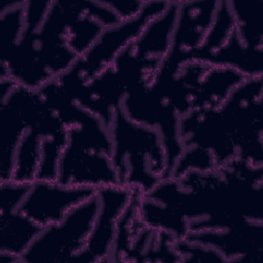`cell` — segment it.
<instances>
[{
  "label": "cell",
  "mask_w": 263,
  "mask_h": 263,
  "mask_svg": "<svg viewBox=\"0 0 263 263\" xmlns=\"http://www.w3.org/2000/svg\"><path fill=\"white\" fill-rule=\"evenodd\" d=\"M134 195L124 186H110L97 190L100 206L92 229L82 251L70 263L107 262L112 252L117 222Z\"/></svg>",
  "instance_id": "5"
},
{
  "label": "cell",
  "mask_w": 263,
  "mask_h": 263,
  "mask_svg": "<svg viewBox=\"0 0 263 263\" xmlns=\"http://www.w3.org/2000/svg\"><path fill=\"white\" fill-rule=\"evenodd\" d=\"M57 182L64 186L96 190L120 185L111 156L68 141L60 159Z\"/></svg>",
  "instance_id": "7"
},
{
  "label": "cell",
  "mask_w": 263,
  "mask_h": 263,
  "mask_svg": "<svg viewBox=\"0 0 263 263\" xmlns=\"http://www.w3.org/2000/svg\"><path fill=\"white\" fill-rule=\"evenodd\" d=\"M32 183H16L13 181L1 182V212L16 211L26 197Z\"/></svg>",
  "instance_id": "14"
},
{
  "label": "cell",
  "mask_w": 263,
  "mask_h": 263,
  "mask_svg": "<svg viewBox=\"0 0 263 263\" xmlns=\"http://www.w3.org/2000/svg\"><path fill=\"white\" fill-rule=\"evenodd\" d=\"M247 77L228 67H210L202 76L193 100L192 110L217 109Z\"/></svg>",
  "instance_id": "10"
},
{
  "label": "cell",
  "mask_w": 263,
  "mask_h": 263,
  "mask_svg": "<svg viewBox=\"0 0 263 263\" xmlns=\"http://www.w3.org/2000/svg\"><path fill=\"white\" fill-rule=\"evenodd\" d=\"M96 193V189L88 187H71L57 181L36 180L16 211L46 227L61 222L69 211Z\"/></svg>",
  "instance_id": "6"
},
{
  "label": "cell",
  "mask_w": 263,
  "mask_h": 263,
  "mask_svg": "<svg viewBox=\"0 0 263 263\" xmlns=\"http://www.w3.org/2000/svg\"><path fill=\"white\" fill-rule=\"evenodd\" d=\"M105 27L84 13L68 30L66 41L68 47L78 57L83 55L97 41Z\"/></svg>",
  "instance_id": "12"
},
{
  "label": "cell",
  "mask_w": 263,
  "mask_h": 263,
  "mask_svg": "<svg viewBox=\"0 0 263 263\" xmlns=\"http://www.w3.org/2000/svg\"><path fill=\"white\" fill-rule=\"evenodd\" d=\"M187 241L217 250L226 262L258 261L262 252L263 222H245L226 230L188 232Z\"/></svg>",
  "instance_id": "8"
},
{
  "label": "cell",
  "mask_w": 263,
  "mask_h": 263,
  "mask_svg": "<svg viewBox=\"0 0 263 263\" xmlns=\"http://www.w3.org/2000/svg\"><path fill=\"white\" fill-rule=\"evenodd\" d=\"M180 1L170 2L167 8L151 20L133 42L135 55L154 77L167 54L175 30Z\"/></svg>",
  "instance_id": "9"
},
{
  "label": "cell",
  "mask_w": 263,
  "mask_h": 263,
  "mask_svg": "<svg viewBox=\"0 0 263 263\" xmlns=\"http://www.w3.org/2000/svg\"><path fill=\"white\" fill-rule=\"evenodd\" d=\"M237 158L262 166V76L236 86L219 107Z\"/></svg>",
  "instance_id": "3"
},
{
  "label": "cell",
  "mask_w": 263,
  "mask_h": 263,
  "mask_svg": "<svg viewBox=\"0 0 263 263\" xmlns=\"http://www.w3.org/2000/svg\"><path fill=\"white\" fill-rule=\"evenodd\" d=\"M0 252L20 259L43 228L17 211L0 212Z\"/></svg>",
  "instance_id": "11"
},
{
  "label": "cell",
  "mask_w": 263,
  "mask_h": 263,
  "mask_svg": "<svg viewBox=\"0 0 263 263\" xmlns=\"http://www.w3.org/2000/svg\"><path fill=\"white\" fill-rule=\"evenodd\" d=\"M170 2H145L136 17L122 21L116 26L105 28L92 46L69 68L63 75L69 80L84 85L111 66L117 54L134 42L147 24L160 15Z\"/></svg>",
  "instance_id": "4"
},
{
  "label": "cell",
  "mask_w": 263,
  "mask_h": 263,
  "mask_svg": "<svg viewBox=\"0 0 263 263\" xmlns=\"http://www.w3.org/2000/svg\"><path fill=\"white\" fill-rule=\"evenodd\" d=\"M97 193L69 211L64 219L43 227L21 257V262L70 263L86 245L99 212Z\"/></svg>",
  "instance_id": "2"
},
{
  "label": "cell",
  "mask_w": 263,
  "mask_h": 263,
  "mask_svg": "<svg viewBox=\"0 0 263 263\" xmlns=\"http://www.w3.org/2000/svg\"><path fill=\"white\" fill-rule=\"evenodd\" d=\"M217 168L216 160L210 151L196 146H190L183 149L172 170L170 178L180 179L192 171L208 173Z\"/></svg>",
  "instance_id": "13"
},
{
  "label": "cell",
  "mask_w": 263,
  "mask_h": 263,
  "mask_svg": "<svg viewBox=\"0 0 263 263\" xmlns=\"http://www.w3.org/2000/svg\"><path fill=\"white\" fill-rule=\"evenodd\" d=\"M121 21L136 17L142 11L145 2L134 0H104Z\"/></svg>",
  "instance_id": "15"
},
{
  "label": "cell",
  "mask_w": 263,
  "mask_h": 263,
  "mask_svg": "<svg viewBox=\"0 0 263 263\" xmlns=\"http://www.w3.org/2000/svg\"><path fill=\"white\" fill-rule=\"evenodd\" d=\"M109 132L112 161L121 186L142 195L166 178V151L156 128L130 120L120 107Z\"/></svg>",
  "instance_id": "1"
}]
</instances>
